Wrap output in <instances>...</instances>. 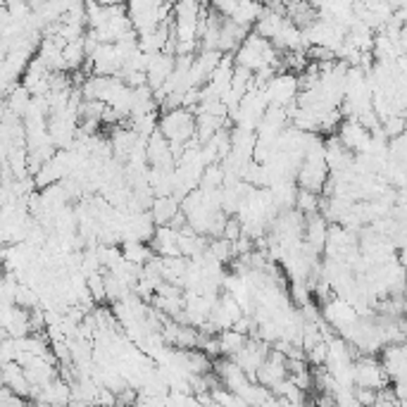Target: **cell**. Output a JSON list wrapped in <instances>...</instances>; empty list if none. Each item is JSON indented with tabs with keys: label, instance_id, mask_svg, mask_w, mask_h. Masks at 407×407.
Segmentation results:
<instances>
[{
	"label": "cell",
	"instance_id": "obj_18",
	"mask_svg": "<svg viewBox=\"0 0 407 407\" xmlns=\"http://www.w3.org/2000/svg\"><path fill=\"white\" fill-rule=\"evenodd\" d=\"M31 100H34V93H31L20 81V84L5 96V108H10L17 117H24L29 110V105H31Z\"/></svg>",
	"mask_w": 407,
	"mask_h": 407
},
{
	"label": "cell",
	"instance_id": "obj_15",
	"mask_svg": "<svg viewBox=\"0 0 407 407\" xmlns=\"http://www.w3.org/2000/svg\"><path fill=\"white\" fill-rule=\"evenodd\" d=\"M274 196V203H277L279 210H288V208H296V200L300 193V186L296 179H281L277 184L269 186Z\"/></svg>",
	"mask_w": 407,
	"mask_h": 407
},
{
	"label": "cell",
	"instance_id": "obj_1",
	"mask_svg": "<svg viewBox=\"0 0 407 407\" xmlns=\"http://www.w3.org/2000/svg\"><path fill=\"white\" fill-rule=\"evenodd\" d=\"M160 131L167 136L172 143H189L196 139L198 120L196 112L189 108H177L167 110L160 115Z\"/></svg>",
	"mask_w": 407,
	"mask_h": 407
},
{
	"label": "cell",
	"instance_id": "obj_20",
	"mask_svg": "<svg viewBox=\"0 0 407 407\" xmlns=\"http://www.w3.org/2000/svg\"><path fill=\"white\" fill-rule=\"evenodd\" d=\"M122 250H124V258L136 262V265H148L150 260L155 258V250L150 243L146 241H124L122 243Z\"/></svg>",
	"mask_w": 407,
	"mask_h": 407
},
{
	"label": "cell",
	"instance_id": "obj_27",
	"mask_svg": "<svg viewBox=\"0 0 407 407\" xmlns=\"http://www.w3.org/2000/svg\"><path fill=\"white\" fill-rule=\"evenodd\" d=\"M288 377L296 381L300 388H305V391H312V388H315V372H312V369H308V367L300 369V372L288 374Z\"/></svg>",
	"mask_w": 407,
	"mask_h": 407
},
{
	"label": "cell",
	"instance_id": "obj_10",
	"mask_svg": "<svg viewBox=\"0 0 407 407\" xmlns=\"http://www.w3.org/2000/svg\"><path fill=\"white\" fill-rule=\"evenodd\" d=\"M260 381V384L265 386H277L279 381L288 379V365H286V355L281 353V350H274L269 353V358L262 362V367L258 369V377H255Z\"/></svg>",
	"mask_w": 407,
	"mask_h": 407
},
{
	"label": "cell",
	"instance_id": "obj_22",
	"mask_svg": "<svg viewBox=\"0 0 407 407\" xmlns=\"http://www.w3.org/2000/svg\"><path fill=\"white\" fill-rule=\"evenodd\" d=\"M262 10H265V3H260V0H246V3H241L236 12L231 15V20H236L243 27H255V22L260 20Z\"/></svg>",
	"mask_w": 407,
	"mask_h": 407
},
{
	"label": "cell",
	"instance_id": "obj_2",
	"mask_svg": "<svg viewBox=\"0 0 407 407\" xmlns=\"http://www.w3.org/2000/svg\"><path fill=\"white\" fill-rule=\"evenodd\" d=\"M388 384H391V377L386 374L381 360L369 353H360L358 360H355V386L379 391V388H386Z\"/></svg>",
	"mask_w": 407,
	"mask_h": 407
},
{
	"label": "cell",
	"instance_id": "obj_24",
	"mask_svg": "<svg viewBox=\"0 0 407 407\" xmlns=\"http://www.w3.org/2000/svg\"><path fill=\"white\" fill-rule=\"evenodd\" d=\"M381 127H384L388 139H396V136L405 134L407 120H405V115H391V117H386V120L381 122Z\"/></svg>",
	"mask_w": 407,
	"mask_h": 407
},
{
	"label": "cell",
	"instance_id": "obj_8",
	"mask_svg": "<svg viewBox=\"0 0 407 407\" xmlns=\"http://www.w3.org/2000/svg\"><path fill=\"white\" fill-rule=\"evenodd\" d=\"M93 62V74H100V77H120L124 60L117 53L115 43H100V48L96 50V55L91 58Z\"/></svg>",
	"mask_w": 407,
	"mask_h": 407
},
{
	"label": "cell",
	"instance_id": "obj_14",
	"mask_svg": "<svg viewBox=\"0 0 407 407\" xmlns=\"http://www.w3.org/2000/svg\"><path fill=\"white\" fill-rule=\"evenodd\" d=\"M327 239H329V219L317 212V215H310L305 219V241L310 246H315L319 253L324 255V246H327Z\"/></svg>",
	"mask_w": 407,
	"mask_h": 407
},
{
	"label": "cell",
	"instance_id": "obj_23",
	"mask_svg": "<svg viewBox=\"0 0 407 407\" xmlns=\"http://www.w3.org/2000/svg\"><path fill=\"white\" fill-rule=\"evenodd\" d=\"M296 208H298L300 212H303L305 217L317 215V212H322V193H315V191H308V189H300L298 200H296Z\"/></svg>",
	"mask_w": 407,
	"mask_h": 407
},
{
	"label": "cell",
	"instance_id": "obj_21",
	"mask_svg": "<svg viewBox=\"0 0 407 407\" xmlns=\"http://www.w3.org/2000/svg\"><path fill=\"white\" fill-rule=\"evenodd\" d=\"M219 343H222V355L224 358H234L239 350L248 343V334H243L239 329H224L219 331Z\"/></svg>",
	"mask_w": 407,
	"mask_h": 407
},
{
	"label": "cell",
	"instance_id": "obj_17",
	"mask_svg": "<svg viewBox=\"0 0 407 407\" xmlns=\"http://www.w3.org/2000/svg\"><path fill=\"white\" fill-rule=\"evenodd\" d=\"M286 17H288V15H281V12H274V10H269L267 5H265V10H262L260 20L255 22L253 31H258L260 36H265V39H269V41H272L274 36L279 34V29L284 27Z\"/></svg>",
	"mask_w": 407,
	"mask_h": 407
},
{
	"label": "cell",
	"instance_id": "obj_4",
	"mask_svg": "<svg viewBox=\"0 0 407 407\" xmlns=\"http://www.w3.org/2000/svg\"><path fill=\"white\" fill-rule=\"evenodd\" d=\"M338 139L343 141V146L358 153H367L372 146V129L365 127L358 117H343L341 127H338Z\"/></svg>",
	"mask_w": 407,
	"mask_h": 407
},
{
	"label": "cell",
	"instance_id": "obj_30",
	"mask_svg": "<svg viewBox=\"0 0 407 407\" xmlns=\"http://www.w3.org/2000/svg\"><path fill=\"white\" fill-rule=\"evenodd\" d=\"M86 3H100V5H117L122 0H86Z\"/></svg>",
	"mask_w": 407,
	"mask_h": 407
},
{
	"label": "cell",
	"instance_id": "obj_19",
	"mask_svg": "<svg viewBox=\"0 0 407 407\" xmlns=\"http://www.w3.org/2000/svg\"><path fill=\"white\" fill-rule=\"evenodd\" d=\"M62 55H65V65H67V72H79L81 67L86 65L91 58L89 53H86V46H84V39L79 41H70L62 50Z\"/></svg>",
	"mask_w": 407,
	"mask_h": 407
},
{
	"label": "cell",
	"instance_id": "obj_29",
	"mask_svg": "<svg viewBox=\"0 0 407 407\" xmlns=\"http://www.w3.org/2000/svg\"><path fill=\"white\" fill-rule=\"evenodd\" d=\"M400 48H403V53H407V22L400 29Z\"/></svg>",
	"mask_w": 407,
	"mask_h": 407
},
{
	"label": "cell",
	"instance_id": "obj_28",
	"mask_svg": "<svg viewBox=\"0 0 407 407\" xmlns=\"http://www.w3.org/2000/svg\"><path fill=\"white\" fill-rule=\"evenodd\" d=\"M355 396H358L360 405H377V391H374V388L355 386Z\"/></svg>",
	"mask_w": 407,
	"mask_h": 407
},
{
	"label": "cell",
	"instance_id": "obj_3",
	"mask_svg": "<svg viewBox=\"0 0 407 407\" xmlns=\"http://www.w3.org/2000/svg\"><path fill=\"white\" fill-rule=\"evenodd\" d=\"M269 105H279V108H288L293 105L300 96V79L296 72H279L269 84L265 86Z\"/></svg>",
	"mask_w": 407,
	"mask_h": 407
},
{
	"label": "cell",
	"instance_id": "obj_5",
	"mask_svg": "<svg viewBox=\"0 0 407 407\" xmlns=\"http://www.w3.org/2000/svg\"><path fill=\"white\" fill-rule=\"evenodd\" d=\"M322 317L327 319V322L338 331V334H341L343 329H348L350 324L358 322L360 312L355 310V305L350 303V300L341 298V296H334L322 305Z\"/></svg>",
	"mask_w": 407,
	"mask_h": 407
},
{
	"label": "cell",
	"instance_id": "obj_12",
	"mask_svg": "<svg viewBox=\"0 0 407 407\" xmlns=\"http://www.w3.org/2000/svg\"><path fill=\"white\" fill-rule=\"evenodd\" d=\"M150 246H153L155 255H160V258H179L181 255L179 231L172 229L169 224H162V227H158V231H155Z\"/></svg>",
	"mask_w": 407,
	"mask_h": 407
},
{
	"label": "cell",
	"instance_id": "obj_16",
	"mask_svg": "<svg viewBox=\"0 0 407 407\" xmlns=\"http://www.w3.org/2000/svg\"><path fill=\"white\" fill-rule=\"evenodd\" d=\"M150 212H153L158 227H162V224H169L181 212V200L177 196H155Z\"/></svg>",
	"mask_w": 407,
	"mask_h": 407
},
{
	"label": "cell",
	"instance_id": "obj_7",
	"mask_svg": "<svg viewBox=\"0 0 407 407\" xmlns=\"http://www.w3.org/2000/svg\"><path fill=\"white\" fill-rule=\"evenodd\" d=\"M174 67H177V55L167 53V50H160V53H150L148 60V86L153 91L162 89L167 84V79L172 77Z\"/></svg>",
	"mask_w": 407,
	"mask_h": 407
},
{
	"label": "cell",
	"instance_id": "obj_11",
	"mask_svg": "<svg viewBox=\"0 0 407 407\" xmlns=\"http://www.w3.org/2000/svg\"><path fill=\"white\" fill-rule=\"evenodd\" d=\"M112 141V148H115V158H120L127 162L129 155L134 153L136 148H139V143L143 141V136L139 134L136 129H131L129 124H120V127H115V131H112L110 136Z\"/></svg>",
	"mask_w": 407,
	"mask_h": 407
},
{
	"label": "cell",
	"instance_id": "obj_26",
	"mask_svg": "<svg viewBox=\"0 0 407 407\" xmlns=\"http://www.w3.org/2000/svg\"><path fill=\"white\" fill-rule=\"evenodd\" d=\"M327 360H329V343H327V341L317 343L315 348H310V350H308V362H310L312 367H322V365H327Z\"/></svg>",
	"mask_w": 407,
	"mask_h": 407
},
{
	"label": "cell",
	"instance_id": "obj_6",
	"mask_svg": "<svg viewBox=\"0 0 407 407\" xmlns=\"http://www.w3.org/2000/svg\"><path fill=\"white\" fill-rule=\"evenodd\" d=\"M381 365H384L386 374L391 377L393 384L405 379L407 377V341L388 343V346L381 348Z\"/></svg>",
	"mask_w": 407,
	"mask_h": 407
},
{
	"label": "cell",
	"instance_id": "obj_25",
	"mask_svg": "<svg viewBox=\"0 0 407 407\" xmlns=\"http://www.w3.org/2000/svg\"><path fill=\"white\" fill-rule=\"evenodd\" d=\"M89 288L93 293V298H96L98 305L108 303V291H105V274L103 272H96L89 277Z\"/></svg>",
	"mask_w": 407,
	"mask_h": 407
},
{
	"label": "cell",
	"instance_id": "obj_9",
	"mask_svg": "<svg viewBox=\"0 0 407 407\" xmlns=\"http://www.w3.org/2000/svg\"><path fill=\"white\" fill-rule=\"evenodd\" d=\"M331 177V169L327 162H303V167H300L298 172V186L300 189H308V191H315V193H322L324 186H327V181Z\"/></svg>",
	"mask_w": 407,
	"mask_h": 407
},
{
	"label": "cell",
	"instance_id": "obj_31",
	"mask_svg": "<svg viewBox=\"0 0 407 407\" xmlns=\"http://www.w3.org/2000/svg\"><path fill=\"white\" fill-rule=\"evenodd\" d=\"M165 3H169V5H177V3H179V0H165Z\"/></svg>",
	"mask_w": 407,
	"mask_h": 407
},
{
	"label": "cell",
	"instance_id": "obj_13",
	"mask_svg": "<svg viewBox=\"0 0 407 407\" xmlns=\"http://www.w3.org/2000/svg\"><path fill=\"white\" fill-rule=\"evenodd\" d=\"M250 34L248 27H243L231 17H224L222 22V34H219V50L222 53H236V48L246 41V36Z\"/></svg>",
	"mask_w": 407,
	"mask_h": 407
}]
</instances>
